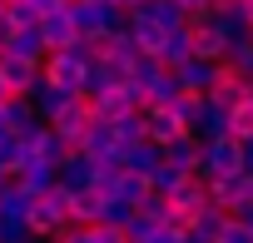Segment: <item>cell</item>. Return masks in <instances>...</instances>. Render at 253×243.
<instances>
[{
	"instance_id": "603a6c76",
	"label": "cell",
	"mask_w": 253,
	"mask_h": 243,
	"mask_svg": "<svg viewBox=\"0 0 253 243\" xmlns=\"http://www.w3.org/2000/svg\"><path fill=\"white\" fill-rule=\"evenodd\" d=\"M184 89H179V80H174V70H159L149 84H144V109H169L174 99H179Z\"/></svg>"
},
{
	"instance_id": "d6986e66",
	"label": "cell",
	"mask_w": 253,
	"mask_h": 243,
	"mask_svg": "<svg viewBox=\"0 0 253 243\" xmlns=\"http://www.w3.org/2000/svg\"><path fill=\"white\" fill-rule=\"evenodd\" d=\"M159 154H164V164H169V169H179V174H199V139H194V134L169 139Z\"/></svg>"
},
{
	"instance_id": "9a60e30c",
	"label": "cell",
	"mask_w": 253,
	"mask_h": 243,
	"mask_svg": "<svg viewBox=\"0 0 253 243\" xmlns=\"http://www.w3.org/2000/svg\"><path fill=\"white\" fill-rule=\"evenodd\" d=\"M213 75H218V65H209V60H184L179 70H174V80H179V89L184 94H209V84H213Z\"/></svg>"
},
{
	"instance_id": "f35d334b",
	"label": "cell",
	"mask_w": 253,
	"mask_h": 243,
	"mask_svg": "<svg viewBox=\"0 0 253 243\" xmlns=\"http://www.w3.org/2000/svg\"><path fill=\"white\" fill-rule=\"evenodd\" d=\"M25 5H30L35 15H50V10H65V5H70V0H25Z\"/></svg>"
},
{
	"instance_id": "7bdbcfd3",
	"label": "cell",
	"mask_w": 253,
	"mask_h": 243,
	"mask_svg": "<svg viewBox=\"0 0 253 243\" xmlns=\"http://www.w3.org/2000/svg\"><path fill=\"white\" fill-rule=\"evenodd\" d=\"M238 218H243V223H248V233H253V208H248V213H238Z\"/></svg>"
},
{
	"instance_id": "e575fe53",
	"label": "cell",
	"mask_w": 253,
	"mask_h": 243,
	"mask_svg": "<svg viewBox=\"0 0 253 243\" xmlns=\"http://www.w3.org/2000/svg\"><path fill=\"white\" fill-rule=\"evenodd\" d=\"M129 218H134V208H129V203L104 199V218H99V223H109V228H129Z\"/></svg>"
},
{
	"instance_id": "bcb514c9",
	"label": "cell",
	"mask_w": 253,
	"mask_h": 243,
	"mask_svg": "<svg viewBox=\"0 0 253 243\" xmlns=\"http://www.w3.org/2000/svg\"><path fill=\"white\" fill-rule=\"evenodd\" d=\"M5 5H10V0H5Z\"/></svg>"
},
{
	"instance_id": "7402d4cb",
	"label": "cell",
	"mask_w": 253,
	"mask_h": 243,
	"mask_svg": "<svg viewBox=\"0 0 253 243\" xmlns=\"http://www.w3.org/2000/svg\"><path fill=\"white\" fill-rule=\"evenodd\" d=\"M124 30H129V40L139 45V55H159V45H164V30H159L154 20H144V15L134 10V15H124Z\"/></svg>"
},
{
	"instance_id": "d6a6232c",
	"label": "cell",
	"mask_w": 253,
	"mask_h": 243,
	"mask_svg": "<svg viewBox=\"0 0 253 243\" xmlns=\"http://www.w3.org/2000/svg\"><path fill=\"white\" fill-rule=\"evenodd\" d=\"M228 134L233 139H253V99H243V104L228 109Z\"/></svg>"
},
{
	"instance_id": "f6af8a7d",
	"label": "cell",
	"mask_w": 253,
	"mask_h": 243,
	"mask_svg": "<svg viewBox=\"0 0 253 243\" xmlns=\"http://www.w3.org/2000/svg\"><path fill=\"white\" fill-rule=\"evenodd\" d=\"M0 15H5V0H0Z\"/></svg>"
},
{
	"instance_id": "277c9868",
	"label": "cell",
	"mask_w": 253,
	"mask_h": 243,
	"mask_svg": "<svg viewBox=\"0 0 253 243\" xmlns=\"http://www.w3.org/2000/svg\"><path fill=\"white\" fill-rule=\"evenodd\" d=\"M209 203L223 208V213H248L253 208V174H228V179H213L209 184Z\"/></svg>"
},
{
	"instance_id": "5b68a950",
	"label": "cell",
	"mask_w": 253,
	"mask_h": 243,
	"mask_svg": "<svg viewBox=\"0 0 253 243\" xmlns=\"http://www.w3.org/2000/svg\"><path fill=\"white\" fill-rule=\"evenodd\" d=\"M164 203H169V213H174L179 223H189V218H194V213L209 203V184H204L199 174H184V179H179V184L164 194Z\"/></svg>"
},
{
	"instance_id": "2e32d148",
	"label": "cell",
	"mask_w": 253,
	"mask_h": 243,
	"mask_svg": "<svg viewBox=\"0 0 253 243\" xmlns=\"http://www.w3.org/2000/svg\"><path fill=\"white\" fill-rule=\"evenodd\" d=\"M204 99H213V104L233 109V104H243V99H248V80H238L233 70H223V65H218V75H213V84H209V94H204Z\"/></svg>"
},
{
	"instance_id": "4fadbf2b",
	"label": "cell",
	"mask_w": 253,
	"mask_h": 243,
	"mask_svg": "<svg viewBox=\"0 0 253 243\" xmlns=\"http://www.w3.org/2000/svg\"><path fill=\"white\" fill-rule=\"evenodd\" d=\"M0 55H15V60H30V65H45V40H40V30L35 25H25V30H10V40H5V50Z\"/></svg>"
},
{
	"instance_id": "484cf974",
	"label": "cell",
	"mask_w": 253,
	"mask_h": 243,
	"mask_svg": "<svg viewBox=\"0 0 253 243\" xmlns=\"http://www.w3.org/2000/svg\"><path fill=\"white\" fill-rule=\"evenodd\" d=\"M80 154H89V159H109V154H119V144H114V129L94 119V124L84 129V139H80Z\"/></svg>"
},
{
	"instance_id": "ffe728a7",
	"label": "cell",
	"mask_w": 253,
	"mask_h": 243,
	"mask_svg": "<svg viewBox=\"0 0 253 243\" xmlns=\"http://www.w3.org/2000/svg\"><path fill=\"white\" fill-rule=\"evenodd\" d=\"M179 134H189V129L179 124L169 109H144V139H149V144H159V149H164V144H169V139H179Z\"/></svg>"
},
{
	"instance_id": "1f68e13d",
	"label": "cell",
	"mask_w": 253,
	"mask_h": 243,
	"mask_svg": "<svg viewBox=\"0 0 253 243\" xmlns=\"http://www.w3.org/2000/svg\"><path fill=\"white\" fill-rule=\"evenodd\" d=\"M149 194V184L139 179V174H119L114 179V189H109V199H119V203H129V208H139V199Z\"/></svg>"
},
{
	"instance_id": "7c38bea8",
	"label": "cell",
	"mask_w": 253,
	"mask_h": 243,
	"mask_svg": "<svg viewBox=\"0 0 253 243\" xmlns=\"http://www.w3.org/2000/svg\"><path fill=\"white\" fill-rule=\"evenodd\" d=\"M223 218H233V213H223V208L204 203V208L184 223V243H213V238H218V228H223Z\"/></svg>"
},
{
	"instance_id": "f546056e",
	"label": "cell",
	"mask_w": 253,
	"mask_h": 243,
	"mask_svg": "<svg viewBox=\"0 0 253 243\" xmlns=\"http://www.w3.org/2000/svg\"><path fill=\"white\" fill-rule=\"evenodd\" d=\"M109 129H114V144H119V149H129V144H139V139H144V114H139V109H129V114L109 119Z\"/></svg>"
},
{
	"instance_id": "52a82bcc",
	"label": "cell",
	"mask_w": 253,
	"mask_h": 243,
	"mask_svg": "<svg viewBox=\"0 0 253 243\" xmlns=\"http://www.w3.org/2000/svg\"><path fill=\"white\" fill-rule=\"evenodd\" d=\"M40 80L55 84V89H65V94H80V99H84V70H80L75 60H65V55H45Z\"/></svg>"
},
{
	"instance_id": "30bf717a",
	"label": "cell",
	"mask_w": 253,
	"mask_h": 243,
	"mask_svg": "<svg viewBox=\"0 0 253 243\" xmlns=\"http://www.w3.org/2000/svg\"><path fill=\"white\" fill-rule=\"evenodd\" d=\"M189 45H194V60H209V65H223V35L209 25V15L189 20Z\"/></svg>"
},
{
	"instance_id": "ab89813d",
	"label": "cell",
	"mask_w": 253,
	"mask_h": 243,
	"mask_svg": "<svg viewBox=\"0 0 253 243\" xmlns=\"http://www.w3.org/2000/svg\"><path fill=\"white\" fill-rule=\"evenodd\" d=\"M109 5H114V10H119V15H134V10H139V5H144V0H109Z\"/></svg>"
},
{
	"instance_id": "7dc6e473",
	"label": "cell",
	"mask_w": 253,
	"mask_h": 243,
	"mask_svg": "<svg viewBox=\"0 0 253 243\" xmlns=\"http://www.w3.org/2000/svg\"><path fill=\"white\" fill-rule=\"evenodd\" d=\"M238 5H243V0H238Z\"/></svg>"
},
{
	"instance_id": "836d02e7",
	"label": "cell",
	"mask_w": 253,
	"mask_h": 243,
	"mask_svg": "<svg viewBox=\"0 0 253 243\" xmlns=\"http://www.w3.org/2000/svg\"><path fill=\"white\" fill-rule=\"evenodd\" d=\"M199 104H204L199 94H179V99L169 104V114L179 119V124H184V129H194V119H199Z\"/></svg>"
},
{
	"instance_id": "b9f144b4",
	"label": "cell",
	"mask_w": 253,
	"mask_h": 243,
	"mask_svg": "<svg viewBox=\"0 0 253 243\" xmlns=\"http://www.w3.org/2000/svg\"><path fill=\"white\" fill-rule=\"evenodd\" d=\"M5 189H10V174H5V169H0V194H5Z\"/></svg>"
},
{
	"instance_id": "8992f818",
	"label": "cell",
	"mask_w": 253,
	"mask_h": 243,
	"mask_svg": "<svg viewBox=\"0 0 253 243\" xmlns=\"http://www.w3.org/2000/svg\"><path fill=\"white\" fill-rule=\"evenodd\" d=\"M89 124H94V114H89V99H70V104H65V109L50 119V129L65 139V149H70V154L80 149V139H84V129H89Z\"/></svg>"
},
{
	"instance_id": "6da1fadb",
	"label": "cell",
	"mask_w": 253,
	"mask_h": 243,
	"mask_svg": "<svg viewBox=\"0 0 253 243\" xmlns=\"http://www.w3.org/2000/svg\"><path fill=\"white\" fill-rule=\"evenodd\" d=\"M65 223H70V194L55 184V189H45V194L30 203V218H25V228H30V238L50 243V238H55Z\"/></svg>"
},
{
	"instance_id": "74e56055",
	"label": "cell",
	"mask_w": 253,
	"mask_h": 243,
	"mask_svg": "<svg viewBox=\"0 0 253 243\" xmlns=\"http://www.w3.org/2000/svg\"><path fill=\"white\" fill-rule=\"evenodd\" d=\"M174 5H179V15H184V20H199V15H209V10H213V0H174Z\"/></svg>"
},
{
	"instance_id": "4316f807",
	"label": "cell",
	"mask_w": 253,
	"mask_h": 243,
	"mask_svg": "<svg viewBox=\"0 0 253 243\" xmlns=\"http://www.w3.org/2000/svg\"><path fill=\"white\" fill-rule=\"evenodd\" d=\"M139 15H144V20H154V25H159L164 35H169V30H184V25H189V20L179 15V5H174V0H144V5H139Z\"/></svg>"
},
{
	"instance_id": "3957f363",
	"label": "cell",
	"mask_w": 253,
	"mask_h": 243,
	"mask_svg": "<svg viewBox=\"0 0 253 243\" xmlns=\"http://www.w3.org/2000/svg\"><path fill=\"white\" fill-rule=\"evenodd\" d=\"M228 174H243V144H238L233 134L204 139V144H199V179L213 184V179H228Z\"/></svg>"
},
{
	"instance_id": "44dd1931",
	"label": "cell",
	"mask_w": 253,
	"mask_h": 243,
	"mask_svg": "<svg viewBox=\"0 0 253 243\" xmlns=\"http://www.w3.org/2000/svg\"><path fill=\"white\" fill-rule=\"evenodd\" d=\"M124 80H129V75H124L119 65H109V60H94V65L84 70V99H94V94H104V89H119Z\"/></svg>"
},
{
	"instance_id": "9c48e42d",
	"label": "cell",
	"mask_w": 253,
	"mask_h": 243,
	"mask_svg": "<svg viewBox=\"0 0 253 243\" xmlns=\"http://www.w3.org/2000/svg\"><path fill=\"white\" fill-rule=\"evenodd\" d=\"M209 25L223 35V45H233V40H243V35H248V20H243V5H238V0H213Z\"/></svg>"
},
{
	"instance_id": "4dcf8cb0",
	"label": "cell",
	"mask_w": 253,
	"mask_h": 243,
	"mask_svg": "<svg viewBox=\"0 0 253 243\" xmlns=\"http://www.w3.org/2000/svg\"><path fill=\"white\" fill-rule=\"evenodd\" d=\"M30 154H35V159H40V164H50V169H60V164H65V154H70V149H65V139H60V134H55V129H50V124H45V134H40V139H35V144H30Z\"/></svg>"
},
{
	"instance_id": "e0dca14e",
	"label": "cell",
	"mask_w": 253,
	"mask_h": 243,
	"mask_svg": "<svg viewBox=\"0 0 253 243\" xmlns=\"http://www.w3.org/2000/svg\"><path fill=\"white\" fill-rule=\"evenodd\" d=\"M189 134H194L199 144H204V139H223V134H228V109H223V104H213V99H204V104H199V119H194V129H189Z\"/></svg>"
},
{
	"instance_id": "d4e9b609",
	"label": "cell",
	"mask_w": 253,
	"mask_h": 243,
	"mask_svg": "<svg viewBox=\"0 0 253 243\" xmlns=\"http://www.w3.org/2000/svg\"><path fill=\"white\" fill-rule=\"evenodd\" d=\"M104 218V199L94 194V189H84V194H70V223H80V228H94Z\"/></svg>"
},
{
	"instance_id": "d590c367",
	"label": "cell",
	"mask_w": 253,
	"mask_h": 243,
	"mask_svg": "<svg viewBox=\"0 0 253 243\" xmlns=\"http://www.w3.org/2000/svg\"><path fill=\"white\" fill-rule=\"evenodd\" d=\"M15 159H20V139H15L10 129H0V169L10 174V169H15Z\"/></svg>"
},
{
	"instance_id": "5bb4252c",
	"label": "cell",
	"mask_w": 253,
	"mask_h": 243,
	"mask_svg": "<svg viewBox=\"0 0 253 243\" xmlns=\"http://www.w3.org/2000/svg\"><path fill=\"white\" fill-rule=\"evenodd\" d=\"M35 30H40V40H45V50H50V55H55V50H65V45L75 40L70 10H50V15H40V20H35Z\"/></svg>"
},
{
	"instance_id": "cb8c5ba5",
	"label": "cell",
	"mask_w": 253,
	"mask_h": 243,
	"mask_svg": "<svg viewBox=\"0 0 253 243\" xmlns=\"http://www.w3.org/2000/svg\"><path fill=\"white\" fill-rule=\"evenodd\" d=\"M154 60H159V65H164V70H179V65H184V60H194V45H189V25H184V30H169V35H164V45H159V55H154Z\"/></svg>"
},
{
	"instance_id": "60d3db41",
	"label": "cell",
	"mask_w": 253,
	"mask_h": 243,
	"mask_svg": "<svg viewBox=\"0 0 253 243\" xmlns=\"http://www.w3.org/2000/svg\"><path fill=\"white\" fill-rule=\"evenodd\" d=\"M243 144V174H253V139H238Z\"/></svg>"
},
{
	"instance_id": "ac0fdd59",
	"label": "cell",
	"mask_w": 253,
	"mask_h": 243,
	"mask_svg": "<svg viewBox=\"0 0 253 243\" xmlns=\"http://www.w3.org/2000/svg\"><path fill=\"white\" fill-rule=\"evenodd\" d=\"M159 144H149V139H139V144H129V149H119V164H124V174H139V179H149L154 169H159Z\"/></svg>"
},
{
	"instance_id": "8fae6325",
	"label": "cell",
	"mask_w": 253,
	"mask_h": 243,
	"mask_svg": "<svg viewBox=\"0 0 253 243\" xmlns=\"http://www.w3.org/2000/svg\"><path fill=\"white\" fill-rule=\"evenodd\" d=\"M35 80H40V65L15 60V55H0V84H5L10 94H30V89H35Z\"/></svg>"
},
{
	"instance_id": "f1b7e54d",
	"label": "cell",
	"mask_w": 253,
	"mask_h": 243,
	"mask_svg": "<svg viewBox=\"0 0 253 243\" xmlns=\"http://www.w3.org/2000/svg\"><path fill=\"white\" fill-rule=\"evenodd\" d=\"M30 203H35V199L10 184L5 194H0V223H25V218H30Z\"/></svg>"
},
{
	"instance_id": "ee69618b",
	"label": "cell",
	"mask_w": 253,
	"mask_h": 243,
	"mask_svg": "<svg viewBox=\"0 0 253 243\" xmlns=\"http://www.w3.org/2000/svg\"><path fill=\"white\" fill-rule=\"evenodd\" d=\"M5 99H10V89H5V84H0V104H5Z\"/></svg>"
},
{
	"instance_id": "83f0119b",
	"label": "cell",
	"mask_w": 253,
	"mask_h": 243,
	"mask_svg": "<svg viewBox=\"0 0 253 243\" xmlns=\"http://www.w3.org/2000/svg\"><path fill=\"white\" fill-rule=\"evenodd\" d=\"M223 70H233L238 80H253V35L223 45Z\"/></svg>"
},
{
	"instance_id": "ba28073f",
	"label": "cell",
	"mask_w": 253,
	"mask_h": 243,
	"mask_svg": "<svg viewBox=\"0 0 253 243\" xmlns=\"http://www.w3.org/2000/svg\"><path fill=\"white\" fill-rule=\"evenodd\" d=\"M55 184L65 189V194H84V189H94V159L89 154H65V164L55 169Z\"/></svg>"
},
{
	"instance_id": "8d00e7d4",
	"label": "cell",
	"mask_w": 253,
	"mask_h": 243,
	"mask_svg": "<svg viewBox=\"0 0 253 243\" xmlns=\"http://www.w3.org/2000/svg\"><path fill=\"white\" fill-rule=\"evenodd\" d=\"M50 243H94V228H80V223H65Z\"/></svg>"
},
{
	"instance_id": "7a4b0ae2",
	"label": "cell",
	"mask_w": 253,
	"mask_h": 243,
	"mask_svg": "<svg viewBox=\"0 0 253 243\" xmlns=\"http://www.w3.org/2000/svg\"><path fill=\"white\" fill-rule=\"evenodd\" d=\"M70 25H75V35H84V40H99V35H114V30H124V15L109 5V0H70Z\"/></svg>"
}]
</instances>
